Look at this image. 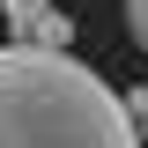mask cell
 Here are the masks:
<instances>
[{"label":"cell","instance_id":"obj_1","mask_svg":"<svg viewBox=\"0 0 148 148\" xmlns=\"http://www.w3.org/2000/svg\"><path fill=\"white\" fill-rule=\"evenodd\" d=\"M0 148H141V126L74 52L0 45Z\"/></svg>","mask_w":148,"mask_h":148},{"label":"cell","instance_id":"obj_2","mask_svg":"<svg viewBox=\"0 0 148 148\" xmlns=\"http://www.w3.org/2000/svg\"><path fill=\"white\" fill-rule=\"evenodd\" d=\"M22 45H37V52H67V45H74V22L59 15V8H45V15H37V30L22 37Z\"/></svg>","mask_w":148,"mask_h":148},{"label":"cell","instance_id":"obj_3","mask_svg":"<svg viewBox=\"0 0 148 148\" xmlns=\"http://www.w3.org/2000/svg\"><path fill=\"white\" fill-rule=\"evenodd\" d=\"M45 8H52V0H0V15H8V30H15V45L37 30V15H45Z\"/></svg>","mask_w":148,"mask_h":148},{"label":"cell","instance_id":"obj_4","mask_svg":"<svg viewBox=\"0 0 148 148\" xmlns=\"http://www.w3.org/2000/svg\"><path fill=\"white\" fill-rule=\"evenodd\" d=\"M126 30H133V45L148 52V0H126Z\"/></svg>","mask_w":148,"mask_h":148}]
</instances>
